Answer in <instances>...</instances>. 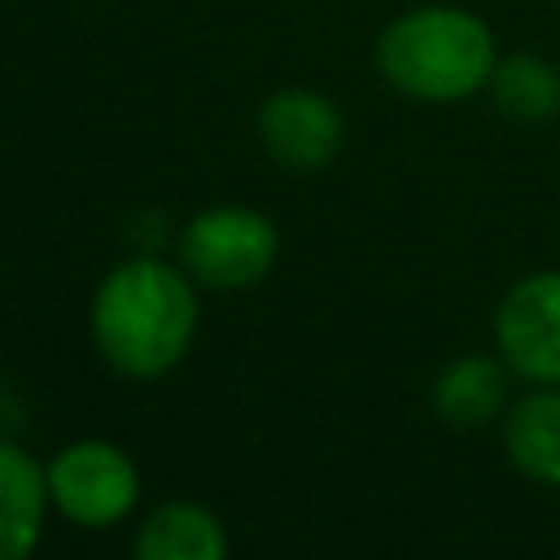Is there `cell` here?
<instances>
[{
	"label": "cell",
	"mask_w": 560,
	"mask_h": 560,
	"mask_svg": "<svg viewBox=\"0 0 560 560\" xmlns=\"http://www.w3.org/2000/svg\"><path fill=\"white\" fill-rule=\"evenodd\" d=\"M88 319L109 368L122 376H162L197 332V293L171 262L131 258L96 284Z\"/></svg>",
	"instance_id": "cell-1"
},
{
	"label": "cell",
	"mask_w": 560,
	"mask_h": 560,
	"mask_svg": "<svg viewBox=\"0 0 560 560\" xmlns=\"http://www.w3.org/2000/svg\"><path fill=\"white\" fill-rule=\"evenodd\" d=\"M341 109L311 88H280L258 109V140L289 171H324L341 153Z\"/></svg>",
	"instance_id": "cell-6"
},
{
	"label": "cell",
	"mask_w": 560,
	"mask_h": 560,
	"mask_svg": "<svg viewBox=\"0 0 560 560\" xmlns=\"http://www.w3.org/2000/svg\"><path fill=\"white\" fill-rule=\"evenodd\" d=\"M499 48L490 26L459 4H420L398 13L376 39V70L402 96L451 105L490 88Z\"/></svg>",
	"instance_id": "cell-2"
},
{
	"label": "cell",
	"mask_w": 560,
	"mask_h": 560,
	"mask_svg": "<svg viewBox=\"0 0 560 560\" xmlns=\"http://www.w3.org/2000/svg\"><path fill=\"white\" fill-rule=\"evenodd\" d=\"M490 96L512 122H551L560 114V70L538 52H508L494 61Z\"/></svg>",
	"instance_id": "cell-11"
},
{
	"label": "cell",
	"mask_w": 560,
	"mask_h": 560,
	"mask_svg": "<svg viewBox=\"0 0 560 560\" xmlns=\"http://www.w3.org/2000/svg\"><path fill=\"white\" fill-rule=\"evenodd\" d=\"M494 350L512 376L560 385V267L521 276L494 311Z\"/></svg>",
	"instance_id": "cell-5"
},
{
	"label": "cell",
	"mask_w": 560,
	"mask_h": 560,
	"mask_svg": "<svg viewBox=\"0 0 560 560\" xmlns=\"http://www.w3.org/2000/svg\"><path fill=\"white\" fill-rule=\"evenodd\" d=\"M508 376L503 354H459L433 376V411L451 429H481L508 411Z\"/></svg>",
	"instance_id": "cell-8"
},
{
	"label": "cell",
	"mask_w": 560,
	"mask_h": 560,
	"mask_svg": "<svg viewBox=\"0 0 560 560\" xmlns=\"http://www.w3.org/2000/svg\"><path fill=\"white\" fill-rule=\"evenodd\" d=\"M44 472H48L52 508L83 529H105L122 521L140 499V472L131 455L101 438L61 446Z\"/></svg>",
	"instance_id": "cell-4"
},
{
	"label": "cell",
	"mask_w": 560,
	"mask_h": 560,
	"mask_svg": "<svg viewBox=\"0 0 560 560\" xmlns=\"http://www.w3.org/2000/svg\"><path fill=\"white\" fill-rule=\"evenodd\" d=\"M140 560H223L228 534L219 516L201 503H162L144 516L136 534Z\"/></svg>",
	"instance_id": "cell-10"
},
{
	"label": "cell",
	"mask_w": 560,
	"mask_h": 560,
	"mask_svg": "<svg viewBox=\"0 0 560 560\" xmlns=\"http://www.w3.org/2000/svg\"><path fill=\"white\" fill-rule=\"evenodd\" d=\"M280 254V232L262 210L249 206H214L188 219L179 236V258L188 276L206 289L236 293L254 289Z\"/></svg>",
	"instance_id": "cell-3"
},
{
	"label": "cell",
	"mask_w": 560,
	"mask_h": 560,
	"mask_svg": "<svg viewBox=\"0 0 560 560\" xmlns=\"http://www.w3.org/2000/svg\"><path fill=\"white\" fill-rule=\"evenodd\" d=\"M503 451L525 481L560 490V385H529L508 402Z\"/></svg>",
	"instance_id": "cell-7"
},
{
	"label": "cell",
	"mask_w": 560,
	"mask_h": 560,
	"mask_svg": "<svg viewBox=\"0 0 560 560\" xmlns=\"http://www.w3.org/2000/svg\"><path fill=\"white\" fill-rule=\"evenodd\" d=\"M48 472L13 442H0V560H22L44 529Z\"/></svg>",
	"instance_id": "cell-9"
}]
</instances>
